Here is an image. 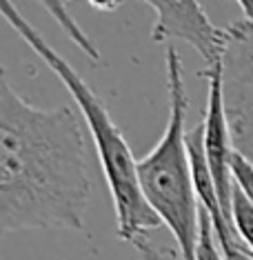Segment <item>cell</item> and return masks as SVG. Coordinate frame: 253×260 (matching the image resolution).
<instances>
[{
	"label": "cell",
	"mask_w": 253,
	"mask_h": 260,
	"mask_svg": "<svg viewBox=\"0 0 253 260\" xmlns=\"http://www.w3.org/2000/svg\"><path fill=\"white\" fill-rule=\"evenodd\" d=\"M196 260H227L222 253V247L215 238L213 220H211L209 211L200 207V236H198V249Z\"/></svg>",
	"instance_id": "9"
},
{
	"label": "cell",
	"mask_w": 253,
	"mask_h": 260,
	"mask_svg": "<svg viewBox=\"0 0 253 260\" xmlns=\"http://www.w3.org/2000/svg\"><path fill=\"white\" fill-rule=\"evenodd\" d=\"M231 176L240 191L253 203V160L240 149L231 153Z\"/></svg>",
	"instance_id": "10"
},
{
	"label": "cell",
	"mask_w": 253,
	"mask_h": 260,
	"mask_svg": "<svg viewBox=\"0 0 253 260\" xmlns=\"http://www.w3.org/2000/svg\"><path fill=\"white\" fill-rule=\"evenodd\" d=\"M82 114L36 107L0 74V232H85L93 191Z\"/></svg>",
	"instance_id": "1"
},
{
	"label": "cell",
	"mask_w": 253,
	"mask_h": 260,
	"mask_svg": "<svg viewBox=\"0 0 253 260\" xmlns=\"http://www.w3.org/2000/svg\"><path fill=\"white\" fill-rule=\"evenodd\" d=\"M64 3H67V5H69V3H74V0H64Z\"/></svg>",
	"instance_id": "13"
},
{
	"label": "cell",
	"mask_w": 253,
	"mask_h": 260,
	"mask_svg": "<svg viewBox=\"0 0 253 260\" xmlns=\"http://www.w3.org/2000/svg\"><path fill=\"white\" fill-rule=\"evenodd\" d=\"M89 5L98 11H116L120 0H89Z\"/></svg>",
	"instance_id": "11"
},
{
	"label": "cell",
	"mask_w": 253,
	"mask_h": 260,
	"mask_svg": "<svg viewBox=\"0 0 253 260\" xmlns=\"http://www.w3.org/2000/svg\"><path fill=\"white\" fill-rule=\"evenodd\" d=\"M156 14L151 29L154 43H187L202 56L204 64L227 56L229 31L209 20L200 0H142Z\"/></svg>",
	"instance_id": "5"
},
{
	"label": "cell",
	"mask_w": 253,
	"mask_h": 260,
	"mask_svg": "<svg viewBox=\"0 0 253 260\" xmlns=\"http://www.w3.org/2000/svg\"><path fill=\"white\" fill-rule=\"evenodd\" d=\"M38 3L47 9V14L56 20V25L62 29V34L71 40L76 47H78L82 54L89 58V60H93L96 64L102 62L98 47L91 43V38L87 36L85 31H82V27L78 25V20L71 16V11H69V7H67V3H64V0H38Z\"/></svg>",
	"instance_id": "6"
},
{
	"label": "cell",
	"mask_w": 253,
	"mask_h": 260,
	"mask_svg": "<svg viewBox=\"0 0 253 260\" xmlns=\"http://www.w3.org/2000/svg\"><path fill=\"white\" fill-rule=\"evenodd\" d=\"M3 18L16 29V34L29 45V49L43 60L51 74L64 85L78 105V111L89 127L93 147H96L102 176L107 180L111 203L116 211V234L122 242L133 245L140 236L156 232L162 224L158 214L147 203L138 180V158L125 140L120 127L114 122L107 105L98 93L80 78V74L58 51L47 43V38L18 11L11 0H3Z\"/></svg>",
	"instance_id": "2"
},
{
	"label": "cell",
	"mask_w": 253,
	"mask_h": 260,
	"mask_svg": "<svg viewBox=\"0 0 253 260\" xmlns=\"http://www.w3.org/2000/svg\"><path fill=\"white\" fill-rule=\"evenodd\" d=\"M167 127L154 149L138 158V180L147 203L182 249L185 260H196L200 236V203L187 149V96L182 60L173 45H167Z\"/></svg>",
	"instance_id": "3"
},
{
	"label": "cell",
	"mask_w": 253,
	"mask_h": 260,
	"mask_svg": "<svg viewBox=\"0 0 253 260\" xmlns=\"http://www.w3.org/2000/svg\"><path fill=\"white\" fill-rule=\"evenodd\" d=\"M200 74L207 78V107H204V116H202L204 151H207V160L211 174H213L215 191L218 198H220L222 211H225L227 220L231 222V205H233V187H235L231 176V153L235 145L227 114V87H225L227 56H218Z\"/></svg>",
	"instance_id": "4"
},
{
	"label": "cell",
	"mask_w": 253,
	"mask_h": 260,
	"mask_svg": "<svg viewBox=\"0 0 253 260\" xmlns=\"http://www.w3.org/2000/svg\"><path fill=\"white\" fill-rule=\"evenodd\" d=\"M235 3H238V7L242 9L244 18L253 22V0H235Z\"/></svg>",
	"instance_id": "12"
},
{
	"label": "cell",
	"mask_w": 253,
	"mask_h": 260,
	"mask_svg": "<svg viewBox=\"0 0 253 260\" xmlns=\"http://www.w3.org/2000/svg\"><path fill=\"white\" fill-rule=\"evenodd\" d=\"M133 249L138 251V260H185L175 240H158L151 234H144L138 240H133Z\"/></svg>",
	"instance_id": "8"
},
{
	"label": "cell",
	"mask_w": 253,
	"mask_h": 260,
	"mask_svg": "<svg viewBox=\"0 0 253 260\" xmlns=\"http://www.w3.org/2000/svg\"><path fill=\"white\" fill-rule=\"evenodd\" d=\"M231 222L235 227L238 236L242 242L249 247L253 253V203L240 191L238 187H233V205H231Z\"/></svg>",
	"instance_id": "7"
}]
</instances>
